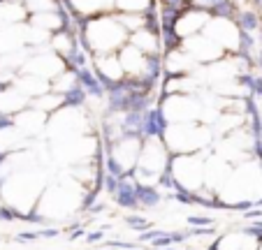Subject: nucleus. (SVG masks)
I'll return each mask as SVG.
<instances>
[{"label": "nucleus", "mask_w": 262, "mask_h": 250, "mask_svg": "<svg viewBox=\"0 0 262 250\" xmlns=\"http://www.w3.org/2000/svg\"><path fill=\"white\" fill-rule=\"evenodd\" d=\"M163 113L172 125H183V123H198L200 118H204V107L190 95L179 93L167 98Z\"/></svg>", "instance_id": "obj_8"}, {"label": "nucleus", "mask_w": 262, "mask_h": 250, "mask_svg": "<svg viewBox=\"0 0 262 250\" xmlns=\"http://www.w3.org/2000/svg\"><path fill=\"white\" fill-rule=\"evenodd\" d=\"M72 3V7L77 12H84V14H93V12L102 10L104 3H109V0H70Z\"/></svg>", "instance_id": "obj_25"}, {"label": "nucleus", "mask_w": 262, "mask_h": 250, "mask_svg": "<svg viewBox=\"0 0 262 250\" xmlns=\"http://www.w3.org/2000/svg\"><path fill=\"white\" fill-rule=\"evenodd\" d=\"M148 60L146 56H144V51H139L137 47L128 44L123 47V51H121V65H123V70L128 74H133V77H139V74H146L148 70Z\"/></svg>", "instance_id": "obj_16"}, {"label": "nucleus", "mask_w": 262, "mask_h": 250, "mask_svg": "<svg viewBox=\"0 0 262 250\" xmlns=\"http://www.w3.org/2000/svg\"><path fill=\"white\" fill-rule=\"evenodd\" d=\"M54 88L58 90V95L65 93V90H70V88H74V74H60L58 81H54Z\"/></svg>", "instance_id": "obj_29"}, {"label": "nucleus", "mask_w": 262, "mask_h": 250, "mask_svg": "<svg viewBox=\"0 0 262 250\" xmlns=\"http://www.w3.org/2000/svg\"><path fill=\"white\" fill-rule=\"evenodd\" d=\"M86 42L91 49L109 54L125 42V26L116 19H109V16L95 19L86 26Z\"/></svg>", "instance_id": "obj_6"}, {"label": "nucleus", "mask_w": 262, "mask_h": 250, "mask_svg": "<svg viewBox=\"0 0 262 250\" xmlns=\"http://www.w3.org/2000/svg\"><path fill=\"white\" fill-rule=\"evenodd\" d=\"M51 47H54L56 51H60V54H68V51L72 49V47H70V37L63 33H58L54 39H51Z\"/></svg>", "instance_id": "obj_30"}, {"label": "nucleus", "mask_w": 262, "mask_h": 250, "mask_svg": "<svg viewBox=\"0 0 262 250\" xmlns=\"http://www.w3.org/2000/svg\"><path fill=\"white\" fill-rule=\"evenodd\" d=\"M60 102H63V95H42L40 102L35 104V109H40V111H49V109H58Z\"/></svg>", "instance_id": "obj_27"}, {"label": "nucleus", "mask_w": 262, "mask_h": 250, "mask_svg": "<svg viewBox=\"0 0 262 250\" xmlns=\"http://www.w3.org/2000/svg\"><path fill=\"white\" fill-rule=\"evenodd\" d=\"M257 250H262V241H260V248H257Z\"/></svg>", "instance_id": "obj_31"}, {"label": "nucleus", "mask_w": 262, "mask_h": 250, "mask_svg": "<svg viewBox=\"0 0 262 250\" xmlns=\"http://www.w3.org/2000/svg\"><path fill=\"white\" fill-rule=\"evenodd\" d=\"M260 241L253 232H230L216 243V250H257Z\"/></svg>", "instance_id": "obj_14"}, {"label": "nucleus", "mask_w": 262, "mask_h": 250, "mask_svg": "<svg viewBox=\"0 0 262 250\" xmlns=\"http://www.w3.org/2000/svg\"><path fill=\"white\" fill-rule=\"evenodd\" d=\"M204 165L207 157L193 153V155H174L169 160V178L174 186L186 190L188 195H200L204 188Z\"/></svg>", "instance_id": "obj_4"}, {"label": "nucleus", "mask_w": 262, "mask_h": 250, "mask_svg": "<svg viewBox=\"0 0 262 250\" xmlns=\"http://www.w3.org/2000/svg\"><path fill=\"white\" fill-rule=\"evenodd\" d=\"M33 26L49 33V30H58L60 26H63V19H60L56 12H42V14H35L33 16Z\"/></svg>", "instance_id": "obj_23"}, {"label": "nucleus", "mask_w": 262, "mask_h": 250, "mask_svg": "<svg viewBox=\"0 0 262 250\" xmlns=\"http://www.w3.org/2000/svg\"><path fill=\"white\" fill-rule=\"evenodd\" d=\"M211 139L209 128H202L198 123H183V125H169L165 130V146L177 155H193L200 148H204Z\"/></svg>", "instance_id": "obj_5"}, {"label": "nucleus", "mask_w": 262, "mask_h": 250, "mask_svg": "<svg viewBox=\"0 0 262 250\" xmlns=\"http://www.w3.org/2000/svg\"><path fill=\"white\" fill-rule=\"evenodd\" d=\"M47 130H49L51 142L56 144H65L72 142L77 137H84V116H81L77 109H63V111L54 113L49 123H47Z\"/></svg>", "instance_id": "obj_7"}, {"label": "nucleus", "mask_w": 262, "mask_h": 250, "mask_svg": "<svg viewBox=\"0 0 262 250\" xmlns=\"http://www.w3.org/2000/svg\"><path fill=\"white\" fill-rule=\"evenodd\" d=\"M133 47H137L139 51H156V47H158V39H156L154 33H148L146 28H139L137 33L133 35Z\"/></svg>", "instance_id": "obj_24"}, {"label": "nucleus", "mask_w": 262, "mask_h": 250, "mask_svg": "<svg viewBox=\"0 0 262 250\" xmlns=\"http://www.w3.org/2000/svg\"><path fill=\"white\" fill-rule=\"evenodd\" d=\"M139 153H142V144L137 137H123L121 142L114 144L112 148V167L119 174H128L135 169L139 162Z\"/></svg>", "instance_id": "obj_10"}, {"label": "nucleus", "mask_w": 262, "mask_h": 250, "mask_svg": "<svg viewBox=\"0 0 262 250\" xmlns=\"http://www.w3.org/2000/svg\"><path fill=\"white\" fill-rule=\"evenodd\" d=\"M181 49L186 51V54H188L195 63H211V60H218L223 56V49L216 44V42H211V39H209L204 33L202 35H195V37L183 39Z\"/></svg>", "instance_id": "obj_11"}, {"label": "nucleus", "mask_w": 262, "mask_h": 250, "mask_svg": "<svg viewBox=\"0 0 262 250\" xmlns=\"http://www.w3.org/2000/svg\"><path fill=\"white\" fill-rule=\"evenodd\" d=\"M21 19H24V7L21 5H14V3L0 5V30L12 28V26H19Z\"/></svg>", "instance_id": "obj_21"}, {"label": "nucleus", "mask_w": 262, "mask_h": 250, "mask_svg": "<svg viewBox=\"0 0 262 250\" xmlns=\"http://www.w3.org/2000/svg\"><path fill=\"white\" fill-rule=\"evenodd\" d=\"M24 67H26V72L33 74V77L51 79V77H58V74L63 72V60H60L56 54H37L35 58H30Z\"/></svg>", "instance_id": "obj_12"}, {"label": "nucleus", "mask_w": 262, "mask_h": 250, "mask_svg": "<svg viewBox=\"0 0 262 250\" xmlns=\"http://www.w3.org/2000/svg\"><path fill=\"white\" fill-rule=\"evenodd\" d=\"M84 204V192L77 178H60L58 183L49 186L42 192L35 211L45 218H63L68 213L77 211Z\"/></svg>", "instance_id": "obj_2"}, {"label": "nucleus", "mask_w": 262, "mask_h": 250, "mask_svg": "<svg viewBox=\"0 0 262 250\" xmlns=\"http://www.w3.org/2000/svg\"><path fill=\"white\" fill-rule=\"evenodd\" d=\"M28 98L19 88H5L0 90V113H19L26 107Z\"/></svg>", "instance_id": "obj_18"}, {"label": "nucleus", "mask_w": 262, "mask_h": 250, "mask_svg": "<svg viewBox=\"0 0 262 250\" xmlns=\"http://www.w3.org/2000/svg\"><path fill=\"white\" fill-rule=\"evenodd\" d=\"M28 144V137L16 128L14 123L0 128V153H19V148H24Z\"/></svg>", "instance_id": "obj_17"}, {"label": "nucleus", "mask_w": 262, "mask_h": 250, "mask_svg": "<svg viewBox=\"0 0 262 250\" xmlns=\"http://www.w3.org/2000/svg\"><path fill=\"white\" fill-rule=\"evenodd\" d=\"M209 14L207 12H200V10H188L183 16H179L177 24H174V30H177V35L181 39H188V37H195V35H200V30L207 28L209 24Z\"/></svg>", "instance_id": "obj_13"}, {"label": "nucleus", "mask_w": 262, "mask_h": 250, "mask_svg": "<svg viewBox=\"0 0 262 250\" xmlns=\"http://www.w3.org/2000/svg\"><path fill=\"white\" fill-rule=\"evenodd\" d=\"M47 113L45 111H40V109H28V111H21V113H16V118H14V125L21 130V132L26 134V137H33V134H37V132H42V130L47 128Z\"/></svg>", "instance_id": "obj_15"}, {"label": "nucleus", "mask_w": 262, "mask_h": 250, "mask_svg": "<svg viewBox=\"0 0 262 250\" xmlns=\"http://www.w3.org/2000/svg\"><path fill=\"white\" fill-rule=\"evenodd\" d=\"M204 35H207L211 42H216L221 49H239L242 44V30H239L237 24H232L230 19H211L204 28Z\"/></svg>", "instance_id": "obj_9"}, {"label": "nucleus", "mask_w": 262, "mask_h": 250, "mask_svg": "<svg viewBox=\"0 0 262 250\" xmlns=\"http://www.w3.org/2000/svg\"><path fill=\"white\" fill-rule=\"evenodd\" d=\"M109 3H112V0H109Z\"/></svg>", "instance_id": "obj_32"}, {"label": "nucleus", "mask_w": 262, "mask_h": 250, "mask_svg": "<svg viewBox=\"0 0 262 250\" xmlns=\"http://www.w3.org/2000/svg\"><path fill=\"white\" fill-rule=\"evenodd\" d=\"M195 67V60L190 58L188 54L183 49L174 51V54H169L167 58V70L169 72H177V74H183V72H190V70Z\"/></svg>", "instance_id": "obj_22"}, {"label": "nucleus", "mask_w": 262, "mask_h": 250, "mask_svg": "<svg viewBox=\"0 0 262 250\" xmlns=\"http://www.w3.org/2000/svg\"><path fill=\"white\" fill-rule=\"evenodd\" d=\"M26 7L37 12V14H42V12H54V0H26Z\"/></svg>", "instance_id": "obj_28"}, {"label": "nucleus", "mask_w": 262, "mask_h": 250, "mask_svg": "<svg viewBox=\"0 0 262 250\" xmlns=\"http://www.w3.org/2000/svg\"><path fill=\"white\" fill-rule=\"evenodd\" d=\"M16 88H19L26 98H37V95L42 98V95H47V90H49V83H47V79L28 74V77H24V79H16Z\"/></svg>", "instance_id": "obj_19"}, {"label": "nucleus", "mask_w": 262, "mask_h": 250, "mask_svg": "<svg viewBox=\"0 0 262 250\" xmlns=\"http://www.w3.org/2000/svg\"><path fill=\"white\" fill-rule=\"evenodd\" d=\"M223 204L242 206V204H255L262 199V165L257 160H246L232 169L228 183L221 188Z\"/></svg>", "instance_id": "obj_1"}, {"label": "nucleus", "mask_w": 262, "mask_h": 250, "mask_svg": "<svg viewBox=\"0 0 262 250\" xmlns=\"http://www.w3.org/2000/svg\"><path fill=\"white\" fill-rule=\"evenodd\" d=\"M151 0H116V7L121 12H128V14H139L148 7Z\"/></svg>", "instance_id": "obj_26"}, {"label": "nucleus", "mask_w": 262, "mask_h": 250, "mask_svg": "<svg viewBox=\"0 0 262 250\" xmlns=\"http://www.w3.org/2000/svg\"><path fill=\"white\" fill-rule=\"evenodd\" d=\"M169 148L165 146V142L160 137H148L142 144V153H139V162H137V181L142 186H154V183L163 181V176L169 169Z\"/></svg>", "instance_id": "obj_3"}, {"label": "nucleus", "mask_w": 262, "mask_h": 250, "mask_svg": "<svg viewBox=\"0 0 262 250\" xmlns=\"http://www.w3.org/2000/svg\"><path fill=\"white\" fill-rule=\"evenodd\" d=\"M98 70L102 72L104 79H109V81H119V79L125 74L123 65H121V58L109 56V54H104V56L98 58Z\"/></svg>", "instance_id": "obj_20"}]
</instances>
